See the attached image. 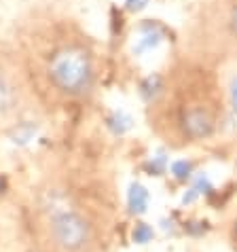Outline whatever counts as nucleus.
Instances as JSON below:
<instances>
[{
    "label": "nucleus",
    "mask_w": 237,
    "mask_h": 252,
    "mask_svg": "<svg viewBox=\"0 0 237 252\" xmlns=\"http://www.w3.org/2000/svg\"><path fill=\"white\" fill-rule=\"evenodd\" d=\"M231 30H233L235 36H237V9L233 11V15H231Z\"/></svg>",
    "instance_id": "ddd939ff"
},
{
    "label": "nucleus",
    "mask_w": 237,
    "mask_h": 252,
    "mask_svg": "<svg viewBox=\"0 0 237 252\" xmlns=\"http://www.w3.org/2000/svg\"><path fill=\"white\" fill-rule=\"evenodd\" d=\"M108 127L115 131V134H123L131 127V119L125 115V113H115L108 117Z\"/></svg>",
    "instance_id": "423d86ee"
},
{
    "label": "nucleus",
    "mask_w": 237,
    "mask_h": 252,
    "mask_svg": "<svg viewBox=\"0 0 237 252\" xmlns=\"http://www.w3.org/2000/svg\"><path fill=\"white\" fill-rule=\"evenodd\" d=\"M180 123H182V131L189 138H206L214 129V117L210 115V110L201 108V106L184 110Z\"/></svg>",
    "instance_id": "7ed1b4c3"
},
{
    "label": "nucleus",
    "mask_w": 237,
    "mask_h": 252,
    "mask_svg": "<svg viewBox=\"0 0 237 252\" xmlns=\"http://www.w3.org/2000/svg\"><path fill=\"white\" fill-rule=\"evenodd\" d=\"M53 237L61 248L76 252L89 242V225L76 212H61L53 219Z\"/></svg>",
    "instance_id": "f03ea898"
},
{
    "label": "nucleus",
    "mask_w": 237,
    "mask_h": 252,
    "mask_svg": "<svg viewBox=\"0 0 237 252\" xmlns=\"http://www.w3.org/2000/svg\"><path fill=\"white\" fill-rule=\"evenodd\" d=\"M4 187H6V180H4L2 176H0V193H2V191H4Z\"/></svg>",
    "instance_id": "4468645a"
},
{
    "label": "nucleus",
    "mask_w": 237,
    "mask_h": 252,
    "mask_svg": "<svg viewBox=\"0 0 237 252\" xmlns=\"http://www.w3.org/2000/svg\"><path fill=\"white\" fill-rule=\"evenodd\" d=\"M127 2V6L131 11H140V9H144L146 4H148V0H125Z\"/></svg>",
    "instance_id": "9b49d317"
},
{
    "label": "nucleus",
    "mask_w": 237,
    "mask_h": 252,
    "mask_svg": "<svg viewBox=\"0 0 237 252\" xmlns=\"http://www.w3.org/2000/svg\"><path fill=\"white\" fill-rule=\"evenodd\" d=\"M127 206H129V212L131 214H144L146 208H148V191L134 183L129 187V195H127Z\"/></svg>",
    "instance_id": "20e7f679"
},
{
    "label": "nucleus",
    "mask_w": 237,
    "mask_h": 252,
    "mask_svg": "<svg viewBox=\"0 0 237 252\" xmlns=\"http://www.w3.org/2000/svg\"><path fill=\"white\" fill-rule=\"evenodd\" d=\"M159 38H161V32L157 30V26H146L144 28V36H142V43L138 47V51H144V49H148L152 45L159 43Z\"/></svg>",
    "instance_id": "6e6552de"
},
{
    "label": "nucleus",
    "mask_w": 237,
    "mask_h": 252,
    "mask_svg": "<svg viewBox=\"0 0 237 252\" xmlns=\"http://www.w3.org/2000/svg\"><path fill=\"white\" fill-rule=\"evenodd\" d=\"M49 76L53 85L70 95H85L93 87L91 58L81 47H64L49 62Z\"/></svg>",
    "instance_id": "f257e3e1"
},
{
    "label": "nucleus",
    "mask_w": 237,
    "mask_h": 252,
    "mask_svg": "<svg viewBox=\"0 0 237 252\" xmlns=\"http://www.w3.org/2000/svg\"><path fill=\"white\" fill-rule=\"evenodd\" d=\"M159 89H161V79H159V76H150L142 85V95L146 100H150V97H155L159 94Z\"/></svg>",
    "instance_id": "9d476101"
},
{
    "label": "nucleus",
    "mask_w": 237,
    "mask_h": 252,
    "mask_svg": "<svg viewBox=\"0 0 237 252\" xmlns=\"http://www.w3.org/2000/svg\"><path fill=\"white\" fill-rule=\"evenodd\" d=\"M191 172H193V163H189V161H174L172 163V174L178 180H186L191 176Z\"/></svg>",
    "instance_id": "1a4fd4ad"
},
{
    "label": "nucleus",
    "mask_w": 237,
    "mask_h": 252,
    "mask_svg": "<svg viewBox=\"0 0 237 252\" xmlns=\"http://www.w3.org/2000/svg\"><path fill=\"white\" fill-rule=\"evenodd\" d=\"M131 240L136 244H148L152 240V227H148L146 222H138L131 231Z\"/></svg>",
    "instance_id": "0eeeda50"
},
{
    "label": "nucleus",
    "mask_w": 237,
    "mask_h": 252,
    "mask_svg": "<svg viewBox=\"0 0 237 252\" xmlns=\"http://www.w3.org/2000/svg\"><path fill=\"white\" fill-rule=\"evenodd\" d=\"M13 104H15V92H13V85L4 76H0V113H6Z\"/></svg>",
    "instance_id": "39448f33"
},
{
    "label": "nucleus",
    "mask_w": 237,
    "mask_h": 252,
    "mask_svg": "<svg viewBox=\"0 0 237 252\" xmlns=\"http://www.w3.org/2000/svg\"><path fill=\"white\" fill-rule=\"evenodd\" d=\"M231 102H233V110L237 113V79L233 81V87H231Z\"/></svg>",
    "instance_id": "f8f14e48"
}]
</instances>
